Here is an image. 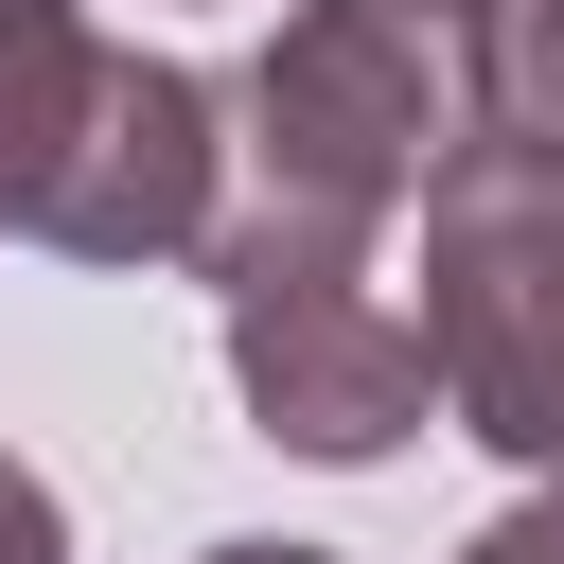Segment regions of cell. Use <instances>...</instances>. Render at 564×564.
Masks as SVG:
<instances>
[{
  "instance_id": "cell-1",
  "label": "cell",
  "mask_w": 564,
  "mask_h": 564,
  "mask_svg": "<svg viewBox=\"0 0 564 564\" xmlns=\"http://www.w3.org/2000/svg\"><path fill=\"white\" fill-rule=\"evenodd\" d=\"M194 282H212V317H229V388H247V423H264L282 458L370 476V458L423 441L441 370H423V317L370 282V229L282 212V194H229L212 247H194Z\"/></svg>"
},
{
  "instance_id": "cell-2",
  "label": "cell",
  "mask_w": 564,
  "mask_h": 564,
  "mask_svg": "<svg viewBox=\"0 0 564 564\" xmlns=\"http://www.w3.org/2000/svg\"><path fill=\"white\" fill-rule=\"evenodd\" d=\"M405 212H423V370L458 441H494L511 476H564V176L458 123Z\"/></svg>"
},
{
  "instance_id": "cell-3",
  "label": "cell",
  "mask_w": 564,
  "mask_h": 564,
  "mask_svg": "<svg viewBox=\"0 0 564 564\" xmlns=\"http://www.w3.org/2000/svg\"><path fill=\"white\" fill-rule=\"evenodd\" d=\"M458 35H423L405 0H282V35L247 53V88H229V159H247V194H282V212H335V229H388L423 176H441V141H458Z\"/></svg>"
},
{
  "instance_id": "cell-4",
  "label": "cell",
  "mask_w": 564,
  "mask_h": 564,
  "mask_svg": "<svg viewBox=\"0 0 564 564\" xmlns=\"http://www.w3.org/2000/svg\"><path fill=\"white\" fill-rule=\"evenodd\" d=\"M212 212H229V88H194L176 53L106 35L70 141L18 194V247H53V264H194Z\"/></svg>"
},
{
  "instance_id": "cell-5",
  "label": "cell",
  "mask_w": 564,
  "mask_h": 564,
  "mask_svg": "<svg viewBox=\"0 0 564 564\" xmlns=\"http://www.w3.org/2000/svg\"><path fill=\"white\" fill-rule=\"evenodd\" d=\"M476 106H494V141H529L564 176V0H494L476 18Z\"/></svg>"
},
{
  "instance_id": "cell-6",
  "label": "cell",
  "mask_w": 564,
  "mask_h": 564,
  "mask_svg": "<svg viewBox=\"0 0 564 564\" xmlns=\"http://www.w3.org/2000/svg\"><path fill=\"white\" fill-rule=\"evenodd\" d=\"M0 564H70V511H53L35 458H0Z\"/></svg>"
},
{
  "instance_id": "cell-7",
  "label": "cell",
  "mask_w": 564,
  "mask_h": 564,
  "mask_svg": "<svg viewBox=\"0 0 564 564\" xmlns=\"http://www.w3.org/2000/svg\"><path fill=\"white\" fill-rule=\"evenodd\" d=\"M458 564H564V476H529V494H511V511H494Z\"/></svg>"
},
{
  "instance_id": "cell-8",
  "label": "cell",
  "mask_w": 564,
  "mask_h": 564,
  "mask_svg": "<svg viewBox=\"0 0 564 564\" xmlns=\"http://www.w3.org/2000/svg\"><path fill=\"white\" fill-rule=\"evenodd\" d=\"M194 564H335V546H194Z\"/></svg>"
},
{
  "instance_id": "cell-9",
  "label": "cell",
  "mask_w": 564,
  "mask_h": 564,
  "mask_svg": "<svg viewBox=\"0 0 564 564\" xmlns=\"http://www.w3.org/2000/svg\"><path fill=\"white\" fill-rule=\"evenodd\" d=\"M405 18H423V35H458V18H494V0H405Z\"/></svg>"
}]
</instances>
